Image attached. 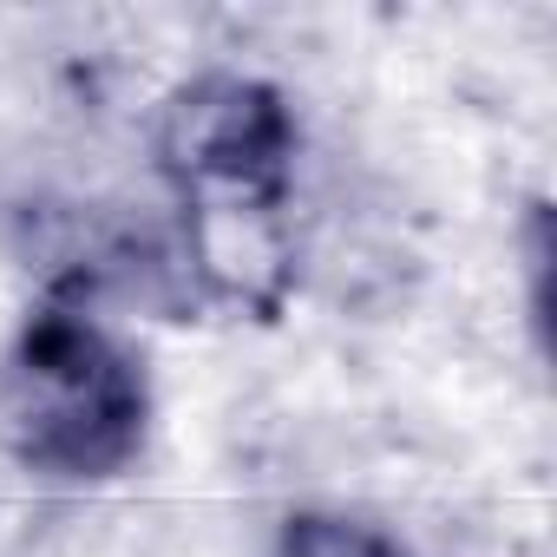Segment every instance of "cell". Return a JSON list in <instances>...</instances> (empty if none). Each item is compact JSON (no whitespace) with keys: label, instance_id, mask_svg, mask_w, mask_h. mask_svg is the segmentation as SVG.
I'll return each mask as SVG.
<instances>
[{"label":"cell","instance_id":"cell-1","mask_svg":"<svg viewBox=\"0 0 557 557\" xmlns=\"http://www.w3.org/2000/svg\"><path fill=\"white\" fill-rule=\"evenodd\" d=\"M158 164L184 203V249L203 289L230 309H275L289 289V171L296 119L249 73H203L158 119Z\"/></svg>","mask_w":557,"mask_h":557},{"label":"cell","instance_id":"cell-2","mask_svg":"<svg viewBox=\"0 0 557 557\" xmlns=\"http://www.w3.org/2000/svg\"><path fill=\"white\" fill-rule=\"evenodd\" d=\"M0 420L14 453L47 479H112L138 459L151 394L125 342L92 322L86 309H40L27 315L8 381H0Z\"/></svg>","mask_w":557,"mask_h":557},{"label":"cell","instance_id":"cell-3","mask_svg":"<svg viewBox=\"0 0 557 557\" xmlns=\"http://www.w3.org/2000/svg\"><path fill=\"white\" fill-rule=\"evenodd\" d=\"M275 557H413V550L381 524H361L342 511H296L275 531Z\"/></svg>","mask_w":557,"mask_h":557}]
</instances>
